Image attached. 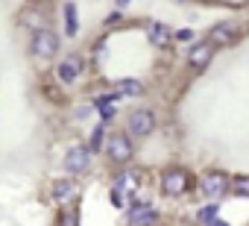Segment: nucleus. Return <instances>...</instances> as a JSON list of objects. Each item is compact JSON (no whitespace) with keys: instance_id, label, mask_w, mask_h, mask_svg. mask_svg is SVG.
I'll return each instance as SVG.
<instances>
[{"instance_id":"1a4fd4ad","label":"nucleus","mask_w":249,"mask_h":226,"mask_svg":"<svg viewBox=\"0 0 249 226\" xmlns=\"http://www.w3.org/2000/svg\"><path fill=\"white\" fill-rule=\"evenodd\" d=\"M234 36H237V27L234 24H214L211 30H208V41L214 44V47H223V44H231L234 41Z\"/></svg>"},{"instance_id":"7ed1b4c3","label":"nucleus","mask_w":249,"mask_h":226,"mask_svg":"<svg viewBox=\"0 0 249 226\" xmlns=\"http://www.w3.org/2000/svg\"><path fill=\"white\" fill-rule=\"evenodd\" d=\"M156 130V115L150 109H135L132 115L126 118V132H132V135H138V138H144V135H150Z\"/></svg>"},{"instance_id":"2eb2a0df","label":"nucleus","mask_w":249,"mask_h":226,"mask_svg":"<svg viewBox=\"0 0 249 226\" xmlns=\"http://www.w3.org/2000/svg\"><path fill=\"white\" fill-rule=\"evenodd\" d=\"M117 94L135 97V94H141V82H138V79H120V82H117Z\"/></svg>"},{"instance_id":"9d476101","label":"nucleus","mask_w":249,"mask_h":226,"mask_svg":"<svg viewBox=\"0 0 249 226\" xmlns=\"http://www.w3.org/2000/svg\"><path fill=\"white\" fill-rule=\"evenodd\" d=\"M159 211L156 208H150L147 203H141V206H135L132 211H129V223L132 226H159Z\"/></svg>"},{"instance_id":"9b49d317","label":"nucleus","mask_w":249,"mask_h":226,"mask_svg":"<svg viewBox=\"0 0 249 226\" xmlns=\"http://www.w3.org/2000/svg\"><path fill=\"white\" fill-rule=\"evenodd\" d=\"M79 71H82V59H79V56H68V59L59 65V79H62L65 85H71V82L79 76Z\"/></svg>"},{"instance_id":"6e6552de","label":"nucleus","mask_w":249,"mask_h":226,"mask_svg":"<svg viewBox=\"0 0 249 226\" xmlns=\"http://www.w3.org/2000/svg\"><path fill=\"white\" fill-rule=\"evenodd\" d=\"M211 56H214V44H211V41H199V44L191 47V53H188V65H191L194 71H202V68L211 62Z\"/></svg>"},{"instance_id":"20e7f679","label":"nucleus","mask_w":249,"mask_h":226,"mask_svg":"<svg viewBox=\"0 0 249 226\" xmlns=\"http://www.w3.org/2000/svg\"><path fill=\"white\" fill-rule=\"evenodd\" d=\"M199 188H202L208 197H220V194L231 191V179H229L226 173H220V170H211V173H205V176L199 179Z\"/></svg>"},{"instance_id":"412c9836","label":"nucleus","mask_w":249,"mask_h":226,"mask_svg":"<svg viewBox=\"0 0 249 226\" xmlns=\"http://www.w3.org/2000/svg\"><path fill=\"white\" fill-rule=\"evenodd\" d=\"M194 38V33L191 30H182V33H176V41H191Z\"/></svg>"},{"instance_id":"0eeeda50","label":"nucleus","mask_w":249,"mask_h":226,"mask_svg":"<svg viewBox=\"0 0 249 226\" xmlns=\"http://www.w3.org/2000/svg\"><path fill=\"white\" fill-rule=\"evenodd\" d=\"M88 162H91V147H82V144H73L65 156V168L71 173H82L88 168Z\"/></svg>"},{"instance_id":"39448f33","label":"nucleus","mask_w":249,"mask_h":226,"mask_svg":"<svg viewBox=\"0 0 249 226\" xmlns=\"http://www.w3.org/2000/svg\"><path fill=\"white\" fill-rule=\"evenodd\" d=\"M56 50H59V36H56V33H50V30L36 33V38H33V53H36L38 59H50V56H56Z\"/></svg>"},{"instance_id":"6ab92c4d","label":"nucleus","mask_w":249,"mask_h":226,"mask_svg":"<svg viewBox=\"0 0 249 226\" xmlns=\"http://www.w3.org/2000/svg\"><path fill=\"white\" fill-rule=\"evenodd\" d=\"M100 141H103V130H94V132H91V150H97Z\"/></svg>"},{"instance_id":"423d86ee","label":"nucleus","mask_w":249,"mask_h":226,"mask_svg":"<svg viewBox=\"0 0 249 226\" xmlns=\"http://www.w3.org/2000/svg\"><path fill=\"white\" fill-rule=\"evenodd\" d=\"M108 156L114 159V162H129L132 156H135V147H132V141H129V135H111L108 138Z\"/></svg>"},{"instance_id":"f257e3e1","label":"nucleus","mask_w":249,"mask_h":226,"mask_svg":"<svg viewBox=\"0 0 249 226\" xmlns=\"http://www.w3.org/2000/svg\"><path fill=\"white\" fill-rule=\"evenodd\" d=\"M194 188V176L188 173V170H182V168H173V170H167L164 176H161V191L167 194V197H182V194H188Z\"/></svg>"},{"instance_id":"dca6fc26","label":"nucleus","mask_w":249,"mask_h":226,"mask_svg":"<svg viewBox=\"0 0 249 226\" xmlns=\"http://www.w3.org/2000/svg\"><path fill=\"white\" fill-rule=\"evenodd\" d=\"M65 27H68V33H76V6L73 3L65 6Z\"/></svg>"},{"instance_id":"aec40b11","label":"nucleus","mask_w":249,"mask_h":226,"mask_svg":"<svg viewBox=\"0 0 249 226\" xmlns=\"http://www.w3.org/2000/svg\"><path fill=\"white\" fill-rule=\"evenodd\" d=\"M62 223H65V226H76V214H73V211H65V214H62Z\"/></svg>"},{"instance_id":"f8f14e48","label":"nucleus","mask_w":249,"mask_h":226,"mask_svg":"<svg viewBox=\"0 0 249 226\" xmlns=\"http://www.w3.org/2000/svg\"><path fill=\"white\" fill-rule=\"evenodd\" d=\"M73 194H76L73 179H59V182L53 185V200H56V203H71Z\"/></svg>"},{"instance_id":"a211bd4d","label":"nucleus","mask_w":249,"mask_h":226,"mask_svg":"<svg viewBox=\"0 0 249 226\" xmlns=\"http://www.w3.org/2000/svg\"><path fill=\"white\" fill-rule=\"evenodd\" d=\"M214 217H217V206H208V208L199 211V220L202 223H214Z\"/></svg>"},{"instance_id":"f3484780","label":"nucleus","mask_w":249,"mask_h":226,"mask_svg":"<svg viewBox=\"0 0 249 226\" xmlns=\"http://www.w3.org/2000/svg\"><path fill=\"white\" fill-rule=\"evenodd\" d=\"M231 191H234L237 197H249V176H237V179L231 182Z\"/></svg>"},{"instance_id":"ddd939ff","label":"nucleus","mask_w":249,"mask_h":226,"mask_svg":"<svg viewBox=\"0 0 249 226\" xmlns=\"http://www.w3.org/2000/svg\"><path fill=\"white\" fill-rule=\"evenodd\" d=\"M147 36H150V41H153L156 47H164V44L170 41V30H167L164 24H150V27H147Z\"/></svg>"},{"instance_id":"f03ea898","label":"nucleus","mask_w":249,"mask_h":226,"mask_svg":"<svg viewBox=\"0 0 249 226\" xmlns=\"http://www.w3.org/2000/svg\"><path fill=\"white\" fill-rule=\"evenodd\" d=\"M138 173L135 170H126V173H120L117 179H114V191H111V203L114 206H126V200L129 197H135V191H138Z\"/></svg>"},{"instance_id":"4468645a","label":"nucleus","mask_w":249,"mask_h":226,"mask_svg":"<svg viewBox=\"0 0 249 226\" xmlns=\"http://www.w3.org/2000/svg\"><path fill=\"white\" fill-rule=\"evenodd\" d=\"M21 21H24V27L36 30V33H44V15H41V12H36V9H27V12L21 15Z\"/></svg>"}]
</instances>
